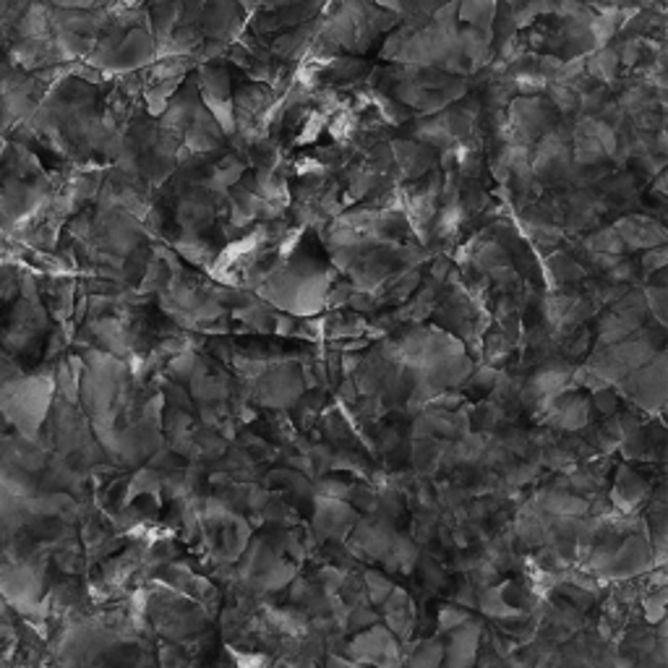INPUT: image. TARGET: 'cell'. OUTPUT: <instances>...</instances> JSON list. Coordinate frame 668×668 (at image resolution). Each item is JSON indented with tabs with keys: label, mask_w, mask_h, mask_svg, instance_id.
Wrapping results in <instances>:
<instances>
[{
	"label": "cell",
	"mask_w": 668,
	"mask_h": 668,
	"mask_svg": "<svg viewBox=\"0 0 668 668\" xmlns=\"http://www.w3.org/2000/svg\"><path fill=\"white\" fill-rule=\"evenodd\" d=\"M622 392L643 405L645 410H660L666 399V353H658L643 368L622 379Z\"/></svg>",
	"instance_id": "cell-1"
},
{
	"label": "cell",
	"mask_w": 668,
	"mask_h": 668,
	"mask_svg": "<svg viewBox=\"0 0 668 668\" xmlns=\"http://www.w3.org/2000/svg\"><path fill=\"white\" fill-rule=\"evenodd\" d=\"M199 86L201 97H205L207 111L215 115V121L220 123L225 134H230L236 128V118H232V86H230V74L220 65L207 63L201 65L199 74Z\"/></svg>",
	"instance_id": "cell-2"
},
{
	"label": "cell",
	"mask_w": 668,
	"mask_h": 668,
	"mask_svg": "<svg viewBox=\"0 0 668 668\" xmlns=\"http://www.w3.org/2000/svg\"><path fill=\"white\" fill-rule=\"evenodd\" d=\"M347 656L355 664H372L376 668H397L399 664L397 640L387 627H376V624L368 632L355 635L351 648H347Z\"/></svg>",
	"instance_id": "cell-3"
},
{
	"label": "cell",
	"mask_w": 668,
	"mask_h": 668,
	"mask_svg": "<svg viewBox=\"0 0 668 668\" xmlns=\"http://www.w3.org/2000/svg\"><path fill=\"white\" fill-rule=\"evenodd\" d=\"M358 522V514L343 499H319L314 528L322 539H345Z\"/></svg>",
	"instance_id": "cell-4"
},
{
	"label": "cell",
	"mask_w": 668,
	"mask_h": 668,
	"mask_svg": "<svg viewBox=\"0 0 668 668\" xmlns=\"http://www.w3.org/2000/svg\"><path fill=\"white\" fill-rule=\"evenodd\" d=\"M481 648V627L473 622H465L462 627L452 629L445 645V668H470Z\"/></svg>",
	"instance_id": "cell-5"
},
{
	"label": "cell",
	"mask_w": 668,
	"mask_h": 668,
	"mask_svg": "<svg viewBox=\"0 0 668 668\" xmlns=\"http://www.w3.org/2000/svg\"><path fill=\"white\" fill-rule=\"evenodd\" d=\"M653 559V546L640 535H629L619 549H614L612 566H608V575L614 577H632L640 575L650 566Z\"/></svg>",
	"instance_id": "cell-6"
},
{
	"label": "cell",
	"mask_w": 668,
	"mask_h": 668,
	"mask_svg": "<svg viewBox=\"0 0 668 668\" xmlns=\"http://www.w3.org/2000/svg\"><path fill=\"white\" fill-rule=\"evenodd\" d=\"M614 230L624 246H635V249H656L666 241V230L648 217H624L614 225Z\"/></svg>",
	"instance_id": "cell-7"
},
{
	"label": "cell",
	"mask_w": 668,
	"mask_h": 668,
	"mask_svg": "<svg viewBox=\"0 0 668 668\" xmlns=\"http://www.w3.org/2000/svg\"><path fill=\"white\" fill-rule=\"evenodd\" d=\"M392 155L405 178L420 180L426 178V173L434 167V152L431 147L420 142H395L392 144Z\"/></svg>",
	"instance_id": "cell-8"
},
{
	"label": "cell",
	"mask_w": 668,
	"mask_h": 668,
	"mask_svg": "<svg viewBox=\"0 0 668 668\" xmlns=\"http://www.w3.org/2000/svg\"><path fill=\"white\" fill-rule=\"evenodd\" d=\"M303 382L301 376H298L293 368H278V372H272L267 376V384L261 387V399H264L267 405H274V408H285V405L295 403V397L301 395Z\"/></svg>",
	"instance_id": "cell-9"
},
{
	"label": "cell",
	"mask_w": 668,
	"mask_h": 668,
	"mask_svg": "<svg viewBox=\"0 0 668 668\" xmlns=\"http://www.w3.org/2000/svg\"><path fill=\"white\" fill-rule=\"evenodd\" d=\"M645 493H648V483H645V478L637 476L635 470L622 468L619 478H616L614 493H612L614 504L624 512H632L645 499Z\"/></svg>",
	"instance_id": "cell-10"
},
{
	"label": "cell",
	"mask_w": 668,
	"mask_h": 668,
	"mask_svg": "<svg viewBox=\"0 0 668 668\" xmlns=\"http://www.w3.org/2000/svg\"><path fill=\"white\" fill-rule=\"evenodd\" d=\"M457 19L486 32L497 19V0H457Z\"/></svg>",
	"instance_id": "cell-11"
},
{
	"label": "cell",
	"mask_w": 668,
	"mask_h": 668,
	"mask_svg": "<svg viewBox=\"0 0 668 668\" xmlns=\"http://www.w3.org/2000/svg\"><path fill=\"white\" fill-rule=\"evenodd\" d=\"M543 501V510L551 512V514H559V518H580V514H585L587 510H591V501L580 499V497H572V493H564V491H549L546 497H541Z\"/></svg>",
	"instance_id": "cell-12"
},
{
	"label": "cell",
	"mask_w": 668,
	"mask_h": 668,
	"mask_svg": "<svg viewBox=\"0 0 668 668\" xmlns=\"http://www.w3.org/2000/svg\"><path fill=\"white\" fill-rule=\"evenodd\" d=\"M382 562H387L389 570L413 572V566L418 564V546L413 541L403 539V535H395V539H392L387 556H384Z\"/></svg>",
	"instance_id": "cell-13"
},
{
	"label": "cell",
	"mask_w": 668,
	"mask_h": 668,
	"mask_svg": "<svg viewBox=\"0 0 668 668\" xmlns=\"http://www.w3.org/2000/svg\"><path fill=\"white\" fill-rule=\"evenodd\" d=\"M587 416H591V405H587V399H583V397L566 399L562 408L554 410L556 424L562 428H570V431L583 428L587 424Z\"/></svg>",
	"instance_id": "cell-14"
},
{
	"label": "cell",
	"mask_w": 668,
	"mask_h": 668,
	"mask_svg": "<svg viewBox=\"0 0 668 668\" xmlns=\"http://www.w3.org/2000/svg\"><path fill=\"white\" fill-rule=\"evenodd\" d=\"M410 668H445V643L428 640L420 645L410 660Z\"/></svg>",
	"instance_id": "cell-15"
},
{
	"label": "cell",
	"mask_w": 668,
	"mask_h": 668,
	"mask_svg": "<svg viewBox=\"0 0 668 668\" xmlns=\"http://www.w3.org/2000/svg\"><path fill=\"white\" fill-rule=\"evenodd\" d=\"M363 583H366L363 587H366V598L372 601V604H384V601L392 595V591H395V585H392L382 572H374V570H368L366 575H363Z\"/></svg>",
	"instance_id": "cell-16"
},
{
	"label": "cell",
	"mask_w": 668,
	"mask_h": 668,
	"mask_svg": "<svg viewBox=\"0 0 668 668\" xmlns=\"http://www.w3.org/2000/svg\"><path fill=\"white\" fill-rule=\"evenodd\" d=\"M481 608L489 616H512V614H518L514 612V608H510L507 606V601H504V595H501V587H489V591H483L481 593Z\"/></svg>",
	"instance_id": "cell-17"
},
{
	"label": "cell",
	"mask_w": 668,
	"mask_h": 668,
	"mask_svg": "<svg viewBox=\"0 0 668 668\" xmlns=\"http://www.w3.org/2000/svg\"><path fill=\"white\" fill-rule=\"evenodd\" d=\"M551 100H554L559 111H564V113H572L580 105V94L575 86H570V84L551 86Z\"/></svg>",
	"instance_id": "cell-18"
},
{
	"label": "cell",
	"mask_w": 668,
	"mask_h": 668,
	"mask_svg": "<svg viewBox=\"0 0 668 668\" xmlns=\"http://www.w3.org/2000/svg\"><path fill=\"white\" fill-rule=\"evenodd\" d=\"M465 622H470L468 612H462L460 606H441L439 608V632H452L462 627Z\"/></svg>",
	"instance_id": "cell-19"
},
{
	"label": "cell",
	"mask_w": 668,
	"mask_h": 668,
	"mask_svg": "<svg viewBox=\"0 0 668 668\" xmlns=\"http://www.w3.org/2000/svg\"><path fill=\"white\" fill-rule=\"evenodd\" d=\"M664 604H666V591L648 595V601H645V616H648V622H653V624L664 622V614H666Z\"/></svg>",
	"instance_id": "cell-20"
},
{
	"label": "cell",
	"mask_w": 668,
	"mask_h": 668,
	"mask_svg": "<svg viewBox=\"0 0 668 668\" xmlns=\"http://www.w3.org/2000/svg\"><path fill=\"white\" fill-rule=\"evenodd\" d=\"M374 624H376V614L368 612V606H355V612L351 614V627L353 629L374 627Z\"/></svg>",
	"instance_id": "cell-21"
},
{
	"label": "cell",
	"mask_w": 668,
	"mask_h": 668,
	"mask_svg": "<svg viewBox=\"0 0 668 668\" xmlns=\"http://www.w3.org/2000/svg\"><path fill=\"white\" fill-rule=\"evenodd\" d=\"M595 405H598L601 413L612 416V413L616 410V395H612V392L598 389V392H595Z\"/></svg>",
	"instance_id": "cell-22"
},
{
	"label": "cell",
	"mask_w": 668,
	"mask_h": 668,
	"mask_svg": "<svg viewBox=\"0 0 668 668\" xmlns=\"http://www.w3.org/2000/svg\"><path fill=\"white\" fill-rule=\"evenodd\" d=\"M326 668H363L361 664H355V660L345 658V656H330L326 658Z\"/></svg>",
	"instance_id": "cell-23"
},
{
	"label": "cell",
	"mask_w": 668,
	"mask_h": 668,
	"mask_svg": "<svg viewBox=\"0 0 668 668\" xmlns=\"http://www.w3.org/2000/svg\"><path fill=\"white\" fill-rule=\"evenodd\" d=\"M251 666H270V658L253 656V658H251Z\"/></svg>",
	"instance_id": "cell-24"
},
{
	"label": "cell",
	"mask_w": 668,
	"mask_h": 668,
	"mask_svg": "<svg viewBox=\"0 0 668 668\" xmlns=\"http://www.w3.org/2000/svg\"><path fill=\"white\" fill-rule=\"evenodd\" d=\"M121 3H123V6H128V9H134V6L139 3V0H121Z\"/></svg>",
	"instance_id": "cell-25"
}]
</instances>
